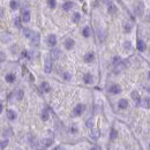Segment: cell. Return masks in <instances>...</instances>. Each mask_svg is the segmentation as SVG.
Returning <instances> with one entry per match:
<instances>
[{
  "label": "cell",
  "mask_w": 150,
  "mask_h": 150,
  "mask_svg": "<svg viewBox=\"0 0 150 150\" xmlns=\"http://www.w3.org/2000/svg\"><path fill=\"white\" fill-rule=\"evenodd\" d=\"M42 119H43L44 121H46V120L49 119V112H47L46 109H44V110L42 111Z\"/></svg>",
  "instance_id": "d6986e66"
},
{
  "label": "cell",
  "mask_w": 150,
  "mask_h": 150,
  "mask_svg": "<svg viewBox=\"0 0 150 150\" xmlns=\"http://www.w3.org/2000/svg\"><path fill=\"white\" fill-rule=\"evenodd\" d=\"M98 136H99V130L98 129H92L91 130V137H92V139H97Z\"/></svg>",
  "instance_id": "ffe728a7"
},
{
  "label": "cell",
  "mask_w": 150,
  "mask_h": 150,
  "mask_svg": "<svg viewBox=\"0 0 150 150\" xmlns=\"http://www.w3.org/2000/svg\"><path fill=\"white\" fill-rule=\"evenodd\" d=\"M83 110H84V106L82 105V104H79V105H76V106L74 107L73 114L74 116H80V114L83 112Z\"/></svg>",
  "instance_id": "7a4b0ae2"
},
{
  "label": "cell",
  "mask_w": 150,
  "mask_h": 150,
  "mask_svg": "<svg viewBox=\"0 0 150 150\" xmlns=\"http://www.w3.org/2000/svg\"><path fill=\"white\" fill-rule=\"evenodd\" d=\"M47 5H49L50 8H54L56 5H57V1L56 0H47Z\"/></svg>",
  "instance_id": "7402d4cb"
},
{
  "label": "cell",
  "mask_w": 150,
  "mask_h": 150,
  "mask_svg": "<svg viewBox=\"0 0 150 150\" xmlns=\"http://www.w3.org/2000/svg\"><path fill=\"white\" fill-rule=\"evenodd\" d=\"M132 98H133V100L135 103L140 105L141 100H140V97H139V92H137V91H133V92H132Z\"/></svg>",
  "instance_id": "9c48e42d"
},
{
  "label": "cell",
  "mask_w": 150,
  "mask_h": 150,
  "mask_svg": "<svg viewBox=\"0 0 150 150\" xmlns=\"http://www.w3.org/2000/svg\"><path fill=\"white\" fill-rule=\"evenodd\" d=\"M7 143H8V141H1V149H5V147H6V146H7Z\"/></svg>",
  "instance_id": "4dcf8cb0"
},
{
  "label": "cell",
  "mask_w": 150,
  "mask_h": 150,
  "mask_svg": "<svg viewBox=\"0 0 150 150\" xmlns=\"http://www.w3.org/2000/svg\"><path fill=\"white\" fill-rule=\"evenodd\" d=\"M149 80H150V73H149Z\"/></svg>",
  "instance_id": "f35d334b"
},
{
  "label": "cell",
  "mask_w": 150,
  "mask_h": 150,
  "mask_svg": "<svg viewBox=\"0 0 150 150\" xmlns=\"http://www.w3.org/2000/svg\"><path fill=\"white\" fill-rule=\"evenodd\" d=\"M93 126V119L92 118H90L89 120H87V127L88 128H91Z\"/></svg>",
  "instance_id": "d4e9b609"
},
{
  "label": "cell",
  "mask_w": 150,
  "mask_h": 150,
  "mask_svg": "<svg viewBox=\"0 0 150 150\" xmlns=\"http://www.w3.org/2000/svg\"><path fill=\"white\" fill-rule=\"evenodd\" d=\"M5 79H6L7 82L12 83V82H14V81H15V75H13V74H7Z\"/></svg>",
  "instance_id": "ac0fdd59"
},
{
  "label": "cell",
  "mask_w": 150,
  "mask_h": 150,
  "mask_svg": "<svg viewBox=\"0 0 150 150\" xmlns=\"http://www.w3.org/2000/svg\"><path fill=\"white\" fill-rule=\"evenodd\" d=\"M125 47H127V49H130V44H129V42H126V44H125Z\"/></svg>",
  "instance_id": "d590c367"
},
{
  "label": "cell",
  "mask_w": 150,
  "mask_h": 150,
  "mask_svg": "<svg viewBox=\"0 0 150 150\" xmlns=\"http://www.w3.org/2000/svg\"><path fill=\"white\" fill-rule=\"evenodd\" d=\"M127 105H128V102L126 99H120L119 100V107L120 109H126Z\"/></svg>",
  "instance_id": "e0dca14e"
},
{
  "label": "cell",
  "mask_w": 150,
  "mask_h": 150,
  "mask_svg": "<svg viewBox=\"0 0 150 150\" xmlns=\"http://www.w3.org/2000/svg\"><path fill=\"white\" fill-rule=\"evenodd\" d=\"M44 70H45V73H51V70H52V63H51V59L50 58H46L45 59V65H44Z\"/></svg>",
  "instance_id": "6da1fadb"
},
{
  "label": "cell",
  "mask_w": 150,
  "mask_h": 150,
  "mask_svg": "<svg viewBox=\"0 0 150 150\" xmlns=\"http://www.w3.org/2000/svg\"><path fill=\"white\" fill-rule=\"evenodd\" d=\"M44 143H45V146H46V147H49V146H51V144H52V140H44Z\"/></svg>",
  "instance_id": "1f68e13d"
},
{
  "label": "cell",
  "mask_w": 150,
  "mask_h": 150,
  "mask_svg": "<svg viewBox=\"0 0 150 150\" xmlns=\"http://www.w3.org/2000/svg\"><path fill=\"white\" fill-rule=\"evenodd\" d=\"M72 7H73V2L68 1V2H65V3L62 5V9H63V10H69Z\"/></svg>",
  "instance_id": "2e32d148"
},
{
  "label": "cell",
  "mask_w": 150,
  "mask_h": 150,
  "mask_svg": "<svg viewBox=\"0 0 150 150\" xmlns=\"http://www.w3.org/2000/svg\"><path fill=\"white\" fill-rule=\"evenodd\" d=\"M84 60H86V62H91L93 60V53L92 52H89L84 56Z\"/></svg>",
  "instance_id": "4fadbf2b"
},
{
  "label": "cell",
  "mask_w": 150,
  "mask_h": 150,
  "mask_svg": "<svg viewBox=\"0 0 150 150\" xmlns=\"http://www.w3.org/2000/svg\"><path fill=\"white\" fill-rule=\"evenodd\" d=\"M5 60V56H3V52H1V61Z\"/></svg>",
  "instance_id": "8d00e7d4"
},
{
  "label": "cell",
  "mask_w": 150,
  "mask_h": 150,
  "mask_svg": "<svg viewBox=\"0 0 150 150\" xmlns=\"http://www.w3.org/2000/svg\"><path fill=\"white\" fill-rule=\"evenodd\" d=\"M148 91H149V92H150V88H148Z\"/></svg>",
  "instance_id": "74e56055"
},
{
  "label": "cell",
  "mask_w": 150,
  "mask_h": 150,
  "mask_svg": "<svg viewBox=\"0 0 150 150\" xmlns=\"http://www.w3.org/2000/svg\"><path fill=\"white\" fill-rule=\"evenodd\" d=\"M15 24H16V27H17V28H20V27H21V26H20V21H19V19H17V17L15 19Z\"/></svg>",
  "instance_id": "e575fe53"
},
{
  "label": "cell",
  "mask_w": 150,
  "mask_h": 150,
  "mask_svg": "<svg viewBox=\"0 0 150 150\" xmlns=\"http://www.w3.org/2000/svg\"><path fill=\"white\" fill-rule=\"evenodd\" d=\"M22 21H23L24 23H27L30 21V13L29 10H24L23 13H22Z\"/></svg>",
  "instance_id": "5b68a950"
},
{
  "label": "cell",
  "mask_w": 150,
  "mask_h": 150,
  "mask_svg": "<svg viewBox=\"0 0 150 150\" xmlns=\"http://www.w3.org/2000/svg\"><path fill=\"white\" fill-rule=\"evenodd\" d=\"M140 105L142 107H144V109H148V107H149V98H147V97L142 98L140 102Z\"/></svg>",
  "instance_id": "ba28073f"
},
{
  "label": "cell",
  "mask_w": 150,
  "mask_h": 150,
  "mask_svg": "<svg viewBox=\"0 0 150 150\" xmlns=\"http://www.w3.org/2000/svg\"><path fill=\"white\" fill-rule=\"evenodd\" d=\"M116 9H117V8H116L114 6H110V8H109V12H110V13H114V12H116Z\"/></svg>",
  "instance_id": "d6a6232c"
},
{
  "label": "cell",
  "mask_w": 150,
  "mask_h": 150,
  "mask_svg": "<svg viewBox=\"0 0 150 150\" xmlns=\"http://www.w3.org/2000/svg\"><path fill=\"white\" fill-rule=\"evenodd\" d=\"M22 97H23V91L22 90H19L17 91V99H22Z\"/></svg>",
  "instance_id": "f1b7e54d"
},
{
  "label": "cell",
  "mask_w": 150,
  "mask_h": 150,
  "mask_svg": "<svg viewBox=\"0 0 150 150\" xmlns=\"http://www.w3.org/2000/svg\"><path fill=\"white\" fill-rule=\"evenodd\" d=\"M116 137H117V132H116V129H112L111 130V139L113 140Z\"/></svg>",
  "instance_id": "83f0119b"
},
{
  "label": "cell",
  "mask_w": 150,
  "mask_h": 150,
  "mask_svg": "<svg viewBox=\"0 0 150 150\" xmlns=\"http://www.w3.org/2000/svg\"><path fill=\"white\" fill-rule=\"evenodd\" d=\"M32 33L33 32H31L29 29H24V35H26L27 37H31V36H32Z\"/></svg>",
  "instance_id": "4316f807"
},
{
  "label": "cell",
  "mask_w": 150,
  "mask_h": 150,
  "mask_svg": "<svg viewBox=\"0 0 150 150\" xmlns=\"http://www.w3.org/2000/svg\"><path fill=\"white\" fill-rule=\"evenodd\" d=\"M109 91L112 93H119L120 91H121V88H120V86H118V84H114V86H112V87L109 89Z\"/></svg>",
  "instance_id": "8992f818"
},
{
  "label": "cell",
  "mask_w": 150,
  "mask_h": 150,
  "mask_svg": "<svg viewBox=\"0 0 150 150\" xmlns=\"http://www.w3.org/2000/svg\"><path fill=\"white\" fill-rule=\"evenodd\" d=\"M123 28H125V31H126V32H129V31H130V28H132V26H130L129 23H125Z\"/></svg>",
  "instance_id": "484cf974"
},
{
  "label": "cell",
  "mask_w": 150,
  "mask_h": 150,
  "mask_svg": "<svg viewBox=\"0 0 150 150\" xmlns=\"http://www.w3.org/2000/svg\"><path fill=\"white\" fill-rule=\"evenodd\" d=\"M80 13H74L73 14V22H75V23H77L79 21H80Z\"/></svg>",
  "instance_id": "44dd1931"
},
{
  "label": "cell",
  "mask_w": 150,
  "mask_h": 150,
  "mask_svg": "<svg viewBox=\"0 0 150 150\" xmlns=\"http://www.w3.org/2000/svg\"><path fill=\"white\" fill-rule=\"evenodd\" d=\"M120 62V58L119 57H116L114 58V60H113V63L116 65V63H119Z\"/></svg>",
  "instance_id": "836d02e7"
},
{
  "label": "cell",
  "mask_w": 150,
  "mask_h": 150,
  "mask_svg": "<svg viewBox=\"0 0 150 150\" xmlns=\"http://www.w3.org/2000/svg\"><path fill=\"white\" fill-rule=\"evenodd\" d=\"M40 88H42V90H43V91H45V92H49V91L51 90L50 84L47 83V82H43V83H42V86H40Z\"/></svg>",
  "instance_id": "9a60e30c"
},
{
  "label": "cell",
  "mask_w": 150,
  "mask_h": 150,
  "mask_svg": "<svg viewBox=\"0 0 150 150\" xmlns=\"http://www.w3.org/2000/svg\"><path fill=\"white\" fill-rule=\"evenodd\" d=\"M73 46H74V40L72 39V38L66 39V42H65V47H66L67 50H70Z\"/></svg>",
  "instance_id": "52a82bcc"
},
{
  "label": "cell",
  "mask_w": 150,
  "mask_h": 150,
  "mask_svg": "<svg viewBox=\"0 0 150 150\" xmlns=\"http://www.w3.org/2000/svg\"><path fill=\"white\" fill-rule=\"evenodd\" d=\"M31 38V42H32V44H35V45H37V44H39V40H40V36L39 33L37 32H33L32 36L30 37Z\"/></svg>",
  "instance_id": "3957f363"
},
{
  "label": "cell",
  "mask_w": 150,
  "mask_h": 150,
  "mask_svg": "<svg viewBox=\"0 0 150 150\" xmlns=\"http://www.w3.org/2000/svg\"><path fill=\"white\" fill-rule=\"evenodd\" d=\"M6 113H7V117H8V119H9V120H14V119H15V117H16L15 112L12 111V110H7Z\"/></svg>",
  "instance_id": "5bb4252c"
},
{
  "label": "cell",
  "mask_w": 150,
  "mask_h": 150,
  "mask_svg": "<svg viewBox=\"0 0 150 150\" xmlns=\"http://www.w3.org/2000/svg\"><path fill=\"white\" fill-rule=\"evenodd\" d=\"M137 50L139 51H144L146 50V44H144L143 40H141V39L137 40Z\"/></svg>",
  "instance_id": "30bf717a"
},
{
  "label": "cell",
  "mask_w": 150,
  "mask_h": 150,
  "mask_svg": "<svg viewBox=\"0 0 150 150\" xmlns=\"http://www.w3.org/2000/svg\"><path fill=\"white\" fill-rule=\"evenodd\" d=\"M83 36L84 37H89L90 36V28L89 27H86L83 29Z\"/></svg>",
  "instance_id": "603a6c76"
},
{
  "label": "cell",
  "mask_w": 150,
  "mask_h": 150,
  "mask_svg": "<svg viewBox=\"0 0 150 150\" xmlns=\"http://www.w3.org/2000/svg\"><path fill=\"white\" fill-rule=\"evenodd\" d=\"M59 56H60V51L58 49H53V50L51 51V57H52V59H58Z\"/></svg>",
  "instance_id": "7c38bea8"
},
{
  "label": "cell",
  "mask_w": 150,
  "mask_h": 150,
  "mask_svg": "<svg viewBox=\"0 0 150 150\" xmlns=\"http://www.w3.org/2000/svg\"><path fill=\"white\" fill-rule=\"evenodd\" d=\"M56 43H57V37H56V35H50V36L47 37V44L50 46L56 45Z\"/></svg>",
  "instance_id": "277c9868"
},
{
  "label": "cell",
  "mask_w": 150,
  "mask_h": 150,
  "mask_svg": "<svg viewBox=\"0 0 150 150\" xmlns=\"http://www.w3.org/2000/svg\"><path fill=\"white\" fill-rule=\"evenodd\" d=\"M83 81L87 84L92 83V75H91V74H86V75H84V77H83Z\"/></svg>",
  "instance_id": "8fae6325"
},
{
  "label": "cell",
  "mask_w": 150,
  "mask_h": 150,
  "mask_svg": "<svg viewBox=\"0 0 150 150\" xmlns=\"http://www.w3.org/2000/svg\"><path fill=\"white\" fill-rule=\"evenodd\" d=\"M17 7H19V5H17L16 1H15V0H12V1H10V8H12V9H16Z\"/></svg>",
  "instance_id": "cb8c5ba5"
},
{
  "label": "cell",
  "mask_w": 150,
  "mask_h": 150,
  "mask_svg": "<svg viewBox=\"0 0 150 150\" xmlns=\"http://www.w3.org/2000/svg\"><path fill=\"white\" fill-rule=\"evenodd\" d=\"M70 77H72V76H70V74H68V73H63V79H65V80L68 81V80H70Z\"/></svg>",
  "instance_id": "f546056e"
}]
</instances>
